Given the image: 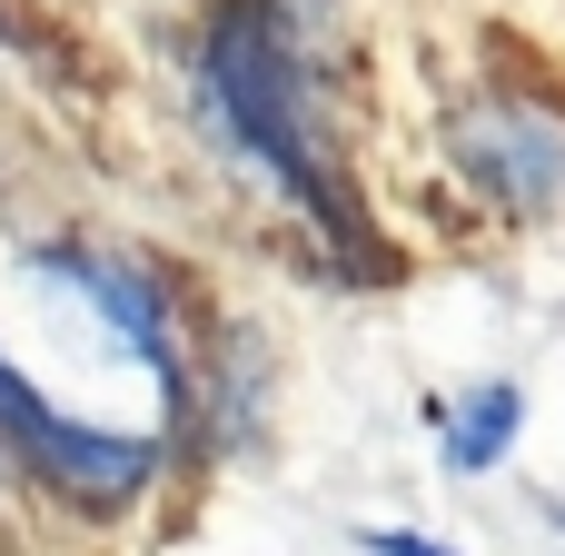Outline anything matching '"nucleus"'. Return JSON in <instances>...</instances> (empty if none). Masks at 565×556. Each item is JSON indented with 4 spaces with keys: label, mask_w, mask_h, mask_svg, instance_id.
<instances>
[{
    "label": "nucleus",
    "mask_w": 565,
    "mask_h": 556,
    "mask_svg": "<svg viewBox=\"0 0 565 556\" xmlns=\"http://www.w3.org/2000/svg\"><path fill=\"white\" fill-rule=\"evenodd\" d=\"M199 99L218 119V139L268 169V189L288 209H308L318 229L358 239V209H348V179H338V149L318 129V90H308V60L288 40V20L268 0H228L209 20V50H199Z\"/></svg>",
    "instance_id": "nucleus-1"
},
{
    "label": "nucleus",
    "mask_w": 565,
    "mask_h": 556,
    "mask_svg": "<svg viewBox=\"0 0 565 556\" xmlns=\"http://www.w3.org/2000/svg\"><path fill=\"white\" fill-rule=\"evenodd\" d=\"M0 448L30 458V478L60 487L70 507H89V517H119V507L159 478V448H149V438L70 418L60 398H40V388L10 368V348H0Z\"/></svg>",
    "instance_id": "nucleus-2"
},
{
    "label": "nucleus",
    "mask_w": 565,
    "mask_h": 556,
    "mask_svg": "<svg viewBox=\"0 0 565 556\" xmlns=\"http://www.w3.org/2000/svg\"><path fill=\"white\" fill-rule=\"evenodd\" d=\"M516 428H526V388H516V378H477V388L447 408V428H437V458H447L457 478H487V468L516 448Z\"/></svg>",
    "instance_id": "nucleus-3"
},
{
    "label": "nucleus",
    "mask_w": 565,
    "mask_h": 556,
    "mask_svg": "<svg viewBox=\"0 0 565 556\" xmlns=\"http://www.w3.org/2000/svg\"><path fill=\"white\" fill-rule=\"evenodd\" d=\"M358 547L367 556H457V547H437V537H417V527H367Z\"/></svg>",
    "instance_id": "nucleus-4"
},
{
    "label": "nucleus",
    "mask_w": 565,
    "mask_h": 556,
    "mask_svg": "<svg viewBox=\"0 0 565 556\" xmlns=\"http://www.w3.org/2000/svg\"><path fill=\"white\" fill-rule=\"evenodd\" d=\"M546 527H565V497H546Z\"/></svg>",
    "instance_id": "nucleus-5"
}]
</instances>
